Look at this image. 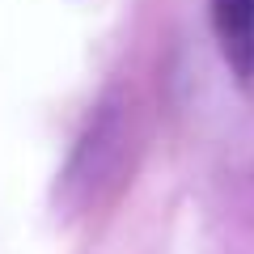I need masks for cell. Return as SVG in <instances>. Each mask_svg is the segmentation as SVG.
Masks as SVG:
<instances>
[{
	"label": "cell",
	"instance_id": "cell-2",
	"mask_svg": "<svg viewBox=\"0 0 254 254\" xmlns=\"http://www.w3.org/2000/svg\"><path fill=\"white\" fill-rule=\"evenodd\" d=\"M212 34L242 85H254V0H208Z\"/></svg>",
	"mask_w": 254,
	"mask_h": 254
},
{
	"label": "cell",
	"instance_id": "cell-1",
	"mask_svg": "<svg viewBox=\"0 0 254 254\" xmlns=\"http://www.w3.org/2000/svg\"><path fill=\"white\" fill-rule=\"evenodd\" d=\"M127 140H131V115H127V102L119 93L98 102V110L89 115L85 131L76 136L72 153H68V165L60 174V203L68 208V216L85 212L89 203H98V195L119 178L127 157Z\"/></svg>",
	"mask_w": 254,
	"mask_h": 254
}]
</instances>
